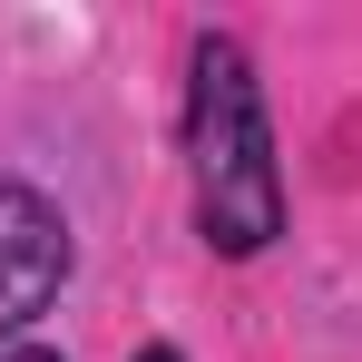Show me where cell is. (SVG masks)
<instances>
[{"instance_id": "7a4b0ae2", "label": "cell", "mask_w": 362, "mask_h": 362, "mask_svg": "<svg viewBox=\"0 0 362 362\" xmlns=\"http://www.w3.org/2000/svg\"><path fill=\"white\" fill-rule=\"evenodd\" d=\"M69 284V216L40 196V186L0 177V343L20 323H40Z\"/></svg>"}, {"instance_id": "3957f363", "label": "cell", "mask_w": 362, "mask_h": 362, "mask_svg": "<svg viewBox=\"0 0 362 362\" xmlns=\"http://www.w3.org/2000/svg\"><path fill=\"white\" fill-rule=\"evenodd\" d=\"M127 362H186V353H177V343H147V353H127Z\"/></svg>"}, {"instance_id": "277c9868", "label": "cell", "mask_w": 362, "mask_h": 362, "mask_svg": "<svg viewBox=\"0 0 362 362\" xmlns=\"http://www.w3.org/2000/svg\"><path fill=\"white\" fill-rule=\"evenodd\" d=\"M10 362H59V353H40V343H30V353H10Z\"/></svg>"}, {"instance_id": "6da1fadb", "label": "cell", "mask_w": 362, "mask_h": 362, "mask_svg": "<svg viewBox=\"0 0 362 362\" xmlns=\"http://www.w3.org/2000/svg\"><path fill=\"white\" fill-rule=\"evenodd\" d=\"M186 177H196V226H206L216 255H264L284 235L264 88H255V59L226 30H206L196 59H186Z\"/></svg>"}]
</instances>
